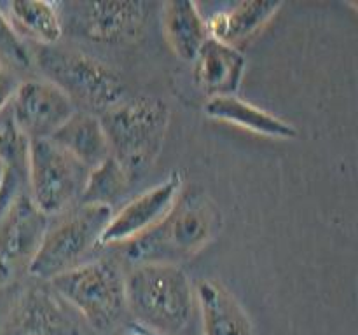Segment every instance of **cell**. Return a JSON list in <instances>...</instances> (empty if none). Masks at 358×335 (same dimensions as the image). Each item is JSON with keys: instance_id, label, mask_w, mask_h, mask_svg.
<instances>
[{"instance_id": "cell-24", "label": "cell", "mask_w": 358, "mask_h": 335, "mask_svg": "<svg viewBox=\"0 0 358 335\" xmlns=\"http://www.w3.org/2000/svg\"><path fill=\"white\" fill-rule=\"evenodd\" d=\"M126 335H147V334H138V332H133V334H126Z\"/></svg>"}, {"instance_id": "cell-17", "label": "cell", "mask_w": 358, "mask_h": 335, "mask_svg": "<svg viewBox=\"0 0 358 335\" xmlns=\"http://www.w3.org/2000/svg\"><path fill=\"white\" fill-rule=\"evenodd\" d=\"M282 2H240L229 9L206 17L210 38L236 47L238 42L248 40L278 13Z\"/></svg>"}, {"instance_id": "cell-1", "label": "cell", "mask_w": 358, "mask_h": 335, "mask_svg": "<svg viewBox=\"0 0 358 335\" xmlns=\"http://www.w3.org/2000/svg\"><path fill=\"white\" fill-rule=\"evenodd\" d=\"M126 309L154 335H187L194 316V285L178 264L145 262L124 276Z\"/></svg>"}, {"instance_id": "cell-4", "label": "cell", "mask_w": 358, "mask_h": 335, "mask_svg": "<svg viewBox=\"0 0 358 335\" xmlns=\"http://www.w3.org/2000/svg\"><path fill=\"white\" fill-rule=\"evenodd\" d=\"M37 65L45 80L58 86L70 101L93 112L105 114L124 101L126 86L121 75L93 56L77 49L41 45Z\"/></svg>"}, {"instance_id": "cell-9", "label": "cell", "mask_w": 358, "mask_h": 335, "mask_svg": "<svg viewBox=\"0 0 358 335\" xmlns=\"http://www.w3.org/2000/svg\"><path fill=\"white\" fill-rule=\"evenodd\" d=\"M184 188L182 171H173L154 187L126 202L119 211H112L98 244H126L159 225L177 202Z\"/></svg>"}, {"instance_id": "cell-8", "label": "cell", "mask_w": 358, "mask_h": 335, "mask_svg": "<svg viewBox=\"0 0 358 335\" xmlns=\"http://www.w3.org/2000/svg\"><path fill=\"white\" fill-rule=\"evenodd\" d=\"M49 229L45 216L30 195H17L0 218V285H9L28 272Z\"/></svg>"}, {"instance_id": "cell-20", "label": "cell", "mask_w": 358, "mask_h": 335, "mask_svg": "<svg viewBox=\"0 0 358 335\" xmlns=\"http://www.w3.org/2000/svg\"><path fill=\"white\" fill-rule=\"evenodd\" d=\"M129 178L114 157H107L91 168L79 204H96L112 208L129 187Z\"/></svg>"}, {"instance_id": "cell-13", "label": "cell", "mask_w": 358, "mask_h": 335, "mask_svg": "<svg viewBox=\"0 0 358 335\" xmlns=\"http://www.w3.org/2000/svg\"><path fill=\"white\" fill-rule=\"evenodd\" d=\"M84 31L103 44H121L138 37L147 21L143 2H93L83 6Z\"/></svg>"}, {"instance_id": "cell-23", "label": "cell", "mask_w": 358, "mask_h": 335, "mask_svg": "<svg viewBox=\"0 0 358 335\" xmlns=\"http://www.w3.org/2000/svg\"><path fill=\"white\" fill-rule=\"evenodd\" d=\"M16 89V79H14L13 73H10L9 70L2 65V61H0V110H3V108L7 107V103L13 101Z\"/></svg>"}, {"instance_id": "cell-19", "label": "cell", "mask_w": 358, "mask_h": 335, "mask_svg": "<svg viewBox=\"0 0 358 335\" xmlns=\"http://www.w3.org/2000/svg\"><path fill=\"white\" fill-rule=\"evenodd\" d=\"M14 21L44 45H55L63 35V21L55 2L16 0L9 6Z\"/></svg>"}, {"instance_id": "cell-11", "label": "cell", "mask_w": 358, "mask_h": 335, "mask_svg": "<svg viewBox=\"0 0 358 335\" xmlns=\"http://www.w3.org/2000/svg\"><path fill=\"white\" fill-rule=\"evenodd\" d=\"M0 335H80V327L56 293L30 286L14 304Z\"/></svg>"}, {"instance_id": "cell-14", "label": "cell", "mask_w": 358, "mask_h": 335, "mask_svg": "<svg viewBox=\"0 0 358 335\" xmlns=\"http://www.w3.org/2000/svg\"><path fill=\"white\" fill-rule=\"evenodd\" d=\"M203 335H255L252 321L236 297L215 279H199L194 286Z\"/></svg>"}, {"instance_id": "cell-18", "label": "cell", "mask_w": 358, "mask_h": 335, "mask_svg": "<svg viewBox=\"0 0 358 335\" xmlns=\"http://www.w3.org/2000/svg\"><path fill=\"white\" fill-rule=\"evenodd\" d=\"M51 142L91 168L110 157L107 136L100 117L90 112H73L72 117L51 136Z\"/></svg>"}, {"instance_id": "cell-2", "label": "cell", "mask_w": 358, "mask_h": 335, "mask_svg": "<svg viewBox=\"0 0 358 335\" xmlns=\"http://www.w3.org/2000/svg\"><path fill=\"white\" fill-rule=\"evenodd\" d=\"M220 229V211L199 187L182 188L166 218L143 236L124 244L126 257L136 264L166 262L199 253Z\"/></svg>"}, {"instance_id": "cell-5", "label": "cell", "mask_w": 358, "mask_h": 335, "mask_svg": "<svg viewBox=\"0 0 358 335\" xmlns=\"http://www.w3.org/2000/svg\"><path fill=\"white\" fill-rule=\"evenodd\" d=\"M49 281L52 292L98 332L114 328L126 311L124 276L108 260L79 264Z\"/></svg>"}, {"instance_id": "cell-16", "label": "cell", "mask_w": 358, "mask_h": 335, "mask_svg": "<svg viewBox=\"0 0 358 335\" xmlns=\"http://www.w3.org/2000/svg\"><path fill=\"white\" fill-rule=\"evenodd\" d=\"M163 30L171 51L184 61H194L199 49L210 38L206 17L198 3L189 0L164 3Z\"/></svg>"}, {"instance_id": "cell-3", "label": "cell", "mask_w": 358, "mask_h": 335, "mask_svg": "<svg viewBox=\"0 0 358 335\" xmlns=\"http://www.w3.org/2000/svg\"><path fill=\"white\" fill-rule=\"evenodd\" d=\"M110 156L129 180L150 170L163 150L170 126V107L157 96H136L101 114Z\"/></svg>"}, {"instance_id": "cell-15", "label": "cell", "mask_w": 358, "mask_h": 335, "mask_svg": "<svg viewBox=\"0 0 358 335\" xmlns=\"http://www.w3.org/2000/svg\"><path fill=\"white\" fill-rule=\"evenodd\" d=\"M205 115L213 121L227 122L268 138L294 140L299 135L292 122L238 96L208 98L205 103Z\"/></svg>"}, {"instance_id": "cell-21", "label": "cell", "mask_w": 358, "mask_h": 335, "mask_svg": "<svg viewBox=\"0 0 358 335\" xmlns=\"http://www.w3.org/2000/svg\"><path fill=\"white\" fill-rule=\"evenodd\" d=\"M28 145L30 140L9 119L0 128V168L28 177Z\"/></svg>"}, {"instance_id": "cell-10", "label": "cell", "mask_w": 358, "mask_h": 335, "mask_svg": "<svg viewBox=\"0 0 358 335\" xmlns=\"http://www.w3.org/2000/svg\"><path fill=\"white\" fill-rule=\"evenodd\" d=\"M13 108L14 124L28 140L51 138L76 112L70 98L45 79L17 84Z\"/></svg>"}, {"instance_id": "cell-6", "label": "cell", "mask_w": 358, "mask_h": 335, "mask_svg": "<svg viewBox=\"0 0 358 335\" xmlns=\"http://www.w3.org/2000/svg\"><path fill=\"white\" fill-rule=\"evenodd\" d=\"M112 208L96 204H79L55 225H49L28 274L37 279L55 276L79 265V260L93 250L110 220Z\"/></svg>"}, {"instance_id": "cell-12", "label": "cell", "mask_w": 358, "mask_h": 335, "mask_svg": "<svg viewBox=\"0 0 358 335\" xmlns=\"http://www.w3.org/2000/svg\"><path fill=\"white\" fill-rule=\"evenodd\" d=\"M245 66V56L236 47L208 38L194 59V80L208 98L236 96Z\"/></svg>"}, {"instance_id": "cell-22", "label": "cell", "mask_w": 358, "mask_h": 335, "mask_svg": "<svg viewBox=\"0 0 358 335\" xmlns=\"http://www.w3.org/2000/svg\"><path fill=\"white\" fill-rule=\"evenodd\" d=\"M0 56L14 65L23 66V68H28L31 65V56L27 45L21 40L20 34L9 21V17L2 13V9H0Z\"/></svg>"}, {"instance_id": "cell-7", "label": "cell", "mask_w": 358, "mask_h": 335, "mask_svg": "<svg viewBox=\"0 0 358 335\" xmlns=\"http://www.w3.org/2000/svg\"><path fill=\"white\" fill-rule=\"evenodd\" d=\"M90 168L49 138L30 140V199L45 216L58 215L79 202Z\"/></svg>"}]
</instances>
